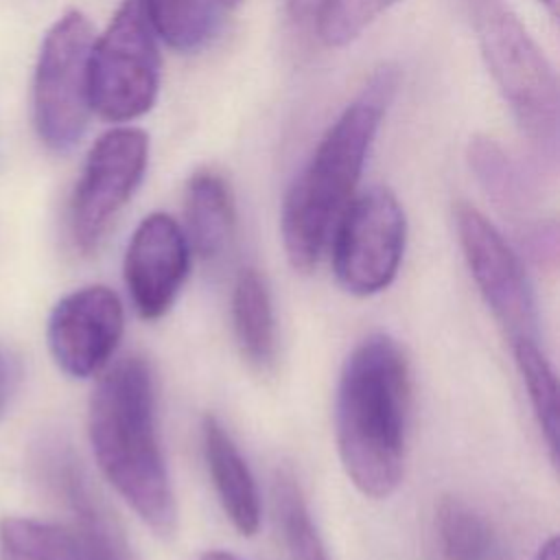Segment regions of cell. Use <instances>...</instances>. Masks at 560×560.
<instances>
[{"label":"cell","mask_w":560,"mask_h":560,"mask_svg":"<svg viewBox=\"0 0 560 560\" xmlns=\"http://www.w3.org/2000/svg\"><path fill=\"white\" fill-rule=\"evenodd\" d=\"M398 88L392 66L378 68L361 94L339 114L295 175L282 201L280 232L289 265L308 273L350 203L383 114Z\"/></svg>","instance_id":"3"},{"label":"cell","mask_w":560,"mask_h":560,"mask_svg":"<svg viewBox=\"0 0 560 560\" xmlns=\"http://www.w3.org/2000/svg\"><path fill=\"white\" fill-rule=\"evenodd\" d=\"M190 256L186 234L171 214L151 212L138 223L125 252L122 273L142 319L153 322L171 311L188 278Z\"/></svg>","instance_id":"12"},{"label":"cell","mask_w":560,"mask_h":560,"mask_svg":"<svg viewBox=\"0 0 560 560\" xmlns=\"http://www.w3.org/2000/svg\"><path fill=\"white\" fill-rule=\"evenodd\" d=\"M514 363L523 378L536 424L549 448L551 462H558V381L556 372L536 339L512 341Z\"/></svg>","instance_id":"21"},{"label":"cell","mask_w":560,"mask_h":560,"mask_svg":"<svg viewBox=\"0 0 560 560\" xmlns=\"http://www.w3.org/2000/svg\"><path fill=\"white\" fill-rule=\"evenodd\" d=\"M545 7H547V11L551 13V15H556V11H558V0H540Z\"/></svg>","instance_id":"27"},{"label":"cell","mask_w":560,"mask_h":560,"mask_svg":"<svg viewBox=\"0 0 560 560\" xmlns=\"http://www.w3.org/2000/svg\"><path fill=\"white\" fill-rule=\"evenodd\" d=\"M0 560H94L70 525L7 516L0 521Z\"/></svg>","instance_id":"17"},{"label":"cell","mask_w":560,"mask_h":560,"mask_svg":"<svg viewBox=\"0 0 560 560\" xmlns=\"http://www.w3.org/2000/svg\"><path fill=\"white\" fill-rule=\"evenodd\" d=\"M92 44V24L74 9L59 15L42 39L33 74V125L50 151H70L85 131L92 109L88 94Z\"/></svg>","instance_id":"5"},{"label":"cell","mask_w":560,"mask_h":560,"mask_svg":"<svg viewBox=\"0 0 560 560\" xmlns=\"http://www.w3.org/2000/svg\"><path fill=\"white\" fill-rule=\"evenodd\" d=\"M201 448L228 521L238 534L254 536L260 527V492L256 479L230 431L212 413L203 416L201 422Z\"/></svg>","instance_id":"13"},{"label":"cell","mask_w":560,"mask_h":560,"mask_svg":"<svg viewBox=\"0 0 560 560\" xmlns=\"http://www.w3.org/2000/svg\"><path fill=\"white\" fill-rule=\"evenodd\" d=\"M328 0H287V9L293 20L306 22L311 18H317Z\"/></svg>","instance_id":"24"},{"label":"cell","mask_w":560,"mask_h":560,"mask_svg":"<svg viewBox=\"0 0 560 560\" xmlns=\"http://www.w3.org/2000/svg\"><path fill=\"white\" fill-rule=\"evenodd\" d=\"M407 219L389 188L374 186L352 197L332 230V271L352 295L385 291L402 262Z\"/></svg>","instance_id":"7"},{"label":"cell","mask_w":560,"mask_h":560,"mask_svg":"<svg viewBox=\"0 0 560 560\" xmlns=\"http://www.w3.org/2000/svg\"><path fill=\"white\" fill-rule=\"evenodd\" d=\"M396 2L398 0H328L315 18L317 33L330 48L346 46Z\"/></svg>","instance_id":"22"},{"label":"cell","mask_w":560,"mask_h":560,"mask_svg":"<svg viewBox=\"0 0 560 560\" xmlns=\"http://www.w3.org/2000/svg\"><path fill=\"white\" fill-rule=\"evenodd\" d=\"M221 4H225V7H236V4H241L243 0H219Z\"/></svg>","instance_id":"28"},{"label":"cell","mask_w":560,"mask_h":560,"mask_svg":"<svg viewBox=\"0 0 560 560\" xmlns=\"http://www.w3.org/2000/svg\"><path fill=\"white\" fill-rule=\"evenodd\" d=\"M18 383H20V363L11 354V350L0 343V418L11 407Z\"/></svg>","instance_id":"23"},{"label":"cell","mask_w":560,"mask_h":560,"mask_svg":"<svg viewBox=\"0 0 560 560\" xmlns=\"http://www.w3.org/2000/svg\"><path fill=\"white\" fill-rule=\"evenodd\" d=\"M271 501L276 523L291 560H328L306 497L291 470L282 468L276 472L271 483Z\"/></svg>","instance_id":"20"},{"label":"cell","mask_w":560,"mask_h":560,"mask_svg":"<svg viewBox=\"0 0 560 560\" xmlns=\"http://www.w3.org/2000/svg\"><path fill=\"white\" fill-rule=\"evenodd\" d=\"M33 466L44 486L72 516L70 527L94 560H133L125 532L94 488L72 444L59 435L42 438L33 448Z\"/></svg>","instance_id":"11"},{"label":"cell","mask_w":560,"mask_h":560,"mask_svg":"<svg viewBox=\"0 0 560 560\" xmlns=\"http://www.w3.org/2000/svg\"><path fill=\"white\" fill-rule=\"evenodd\" d=\"M199 560H241V558L234 556L232 551H225V549H210Z\"/></svg>","instance_id":"26"},{"label":"cell","mask_w":560,"mask_h":560,"mask_svg":"<svg viewBox=\"0 0 560 560\" xmlns=\"http://www.w3.org/2000/svg\"><path fill=\"white\" fill-rule=\"evenodd\" d=\"M184 234L203 260H214L230 247L236 228V208L228 182L214 171H197L184 190Z\"/></svg>","instance_id":"14"},{"label":"cell","mask_w":560,"mask_h":560,"mask_svg":"<svg viewBox=\"0 0 560 560\" xmlns=\"http://www.w3.org/2000/svg\"><path fill=\"white\" fill-rule=\"evenodd\" d=\"M455 228L472 282L510 343L518 339L538 341L536 298L518 254L490 219L466 201L455 206Z\"/></svg>","instance_id":"9"},{"label":"cell","mask_w":560,"mask_h":560,"mask_svg":"<svg viewBox=\"0 0 560 560\" xmlns=\"http://www.w3.org/2000/svg\"><path fill=\"white\" fill-rule=\"evenodd\" d=\"M435 532L446 560H512L492 523L457 497L435 505Z\"/></svg>","instance_id":"16"},{"label":"cell","mask_w":560,"mask_h":560,"mask_svg":"<svg viewBox=\"0 0 560 560\" xmlns=\"http://www.w3.org/2000/svg\"><path fill=\"white\" fill-rule=\"evenodd\" d=\"M466 158L481 188L503 210L523 212L534 201L536 186L532 175L494 138H470Z\"/></svg>","instance_id":"18"},{"label":"cell","mask_w":560,"mask_h":560,"mask_svg":"<svg viewBox=\"0 0 560 560\" xmlns=\"http://www.w3.org/2000/svg\"><path fill=\"white\" fill-rule=\"evenodd\" d=\"M88 435L103 477L155 534L171 536L177 505L155 420L149 361L129 354L96 383L88 407Z\"/></svg>","instance_id":"1"},{"label":"cell","mask_w":560,"mask_h":560,"mask_svg":"<svg viewBox=\"0 0 560 560\" xmlns=\"http://www.w3.org/2000/svg\"><path fill=\"white\" fill-rule=\"evenodd\" d=\"M409 363L383 332L346 357L335 396V442L352 486L370 499L392 497L405 472Z\"/></svg>","instance_id":"2"},{"label":"cell","mask_w":560,"mask_h":560,"mask_svg":"<svg viewBox=\"0 0 560 560\" xmlns=\"http://www.w3.org/2000/svg\"><path fill=\"white\" fill-rule=\"evenodd\" d=\"M125 330L120 298L103 284L66 293L50 311L46 341L50 357L72 378L98 374L114 357Z\"/></svg>","instance_id":"10"},{"label":"cell","mask_w":560,"mask_h":560,"mask_svg":"<svg viewBox=\"0 0 560 560\" xmlns=\"http://www.w3.org/2000/svg\"><path fill=\"white\" fill-rule=\"evenodd\" d=\"M481 57L532 147L556 160L560 131L558 77L505 0H466Z\"/></svg>","instance_id":"4"},{"label":"cell","mask_w":560,"mask_h":560,"mask_svg":"<svg viewBox=\"0 0 560 560\" xmlns=\"http://www.w3.org/2000/svg\"><path fill=\"white\" fill-rule=\"evenodd\" d=\"M560 558V545H558V536H549L536 553V560H558Z\"/></svg>","instance_id":"25"},{"label":"cell","mask_w":560,"mask_h":560,"mask_svg":"<svg viewBox=\"0 0 560 560\" xmlns=\"http://www.w3.org/2000/svg\"><path fill=\"white\" fill-rule=\"evenodd\" d=\"M149 26L171 48L195 52L219 28V15L210 0H140Z\"/></svg>","instance_id":"19"},{"label":"cell","mask_w":560,"mask_h":560,"mask_svg":"<svg viewBox=\"0 0 560 560\" xmlns=\"http://www.w3.org/2000/svg\"><path fill=\"white\" fill-rule=\"evenodd\" d=\"M160 55L140 0H122L88 63L90 107L112 122L147 114L158 96Z\"/></svg>","instance_id":"6"},{"label":"cell","mask_w":560,"mask_h":560,"mask_svg":"<svg viewBox=\"0 0 560 560\" xmlns=\"http://www.w3.org/2000/svg\"><path fill=\"white\" fill-rule=\"evenodd\" d=\"M232 328L243 359L265 370L276 357V317L265 276L245 267L238 271L232 289Z\"/></svg>","instance_id":"15"},{"label":"cell","mask_w":560,"mask_h":560,"mask_svg":"<svg viewBox=\"0 0 560 560\" xmlns=\"http://www.w3.org/2000/svg\"><path fill=\"white\" fill-rule=\"evenodd\" d=\"M149 162V136L138 127H114L90 149L70 201V234L90 254L140 186Z\"/></svg>","instance_id":"8"}]
</instances>
